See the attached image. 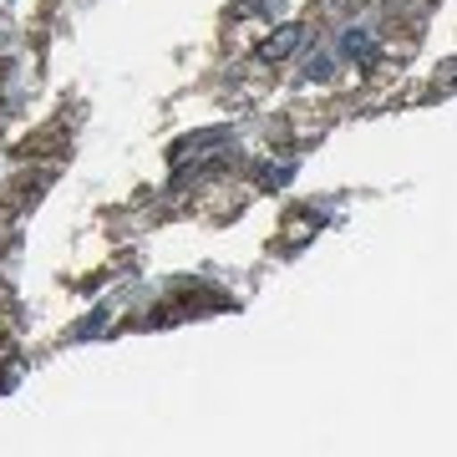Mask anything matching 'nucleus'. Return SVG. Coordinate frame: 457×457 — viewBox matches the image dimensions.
Masks as SVG:
<instances>
[{
    "instance_id": "f257e3e1",
    "label": "nucleus",
    "mask_w": 457,
    "mask_h": 457,
    "mask_svg": "<svg viewBox=\"0 0 457 457\" xmlns=\"http://www.w3.org/2000/svg\"><path fill=\"white\" fill-rule=\"evenodd\" d=\"M290 46H295V31H285L279 41H264V56H285Z\"/></svg>"
}]
</instances>
